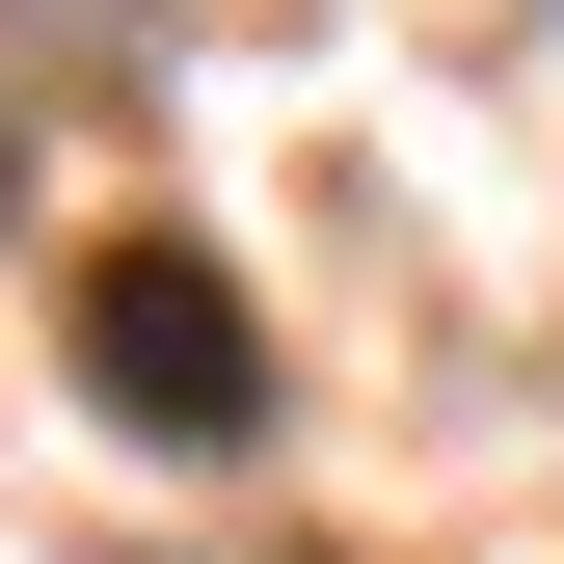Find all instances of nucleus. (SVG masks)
Listing matches in <instances>:
<instances>
[{
	"instance_id": "1",
	"label": "nucleus",
	"mask_w": 564,
	"mask_h": 564,
	"mask_svg": "<svg viewBox=\"0 0 564 564\" xmlns=\"http://www.w3.org/2000/svg\"><path fill=\"white\" fill-rule=\"evenodd\" d=\"M82 377H108L162 457H242V431H269V349H242V296H216V242H108V269H82Z\"/></svg>"
}]
</instances>
